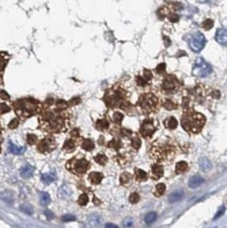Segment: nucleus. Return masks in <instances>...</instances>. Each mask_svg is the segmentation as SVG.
Segmentation results:
<instances>
[{
    "instance_id": "1",
    "label": "nucleus",
    "mask_w": 227,
    "mask_h": 228,
    "mask_svg": "<svg viewBox=\"0 0 227 228\" xmlns=\"http://www.w3.org/2000/svg\"><path fill=\"white\" fill-rule=\"evenodd\" d=\"M206 118L196 111L187 112L185 114L181 121L183 128L191 133H198L205 124Z\"/></svg>"
},
{
    "instance_id": "2",
    "label": "nucleus",
    "mask_w": 227,
    "mask_h": 228,
    "mask_svg": "<svg viewBox=\"0 0 227 228\" xmlns=\"http://www.w3.org/2000/svg\"><path fill=\"white\" fill-rule=\"evenodd\" d=\"M152 152L154 153V156L160 161H166V160H170L174 157V147L173 145H168L167 143H162L159 144L158 145H154L153 149H151Z\"/></svg>"
},
{
    "instance_id": "3",
    "label": "nucleus",
    "mask_w": 227,
    "mask_h": 228,
    "mask_svg": "<svg viewBox=\"0 0 227 228\" xmlns=\"http://www.w3.org/2000/svg\"><path fill=\"white\" fill-rule=\"evenodd\" d=\"M138 105L145 113H150L157 106V97L151 93L144 94L139 98Z\"/></svg>"
},
{
    "instance_id": "4",
    "label": "nucleus",
    "mask_w": 227,
    "mask_h": 228,
    "mask_svg": "<svg viewBox=\"0 0 227 228\" xmlns=\"http://www.w3.org/2000/svg\"><path fill=\"white\" fill-rule=\"evenodd\" d=\"M212 72V67L202 57H197L193 67V74L197 77H207Z\"/></svg>"
},
{
    "instance_id": "5",
    "label": "nucleus",
    "mask_w": 227,
    "mask_h": 228,
    "mask_svg": "<svg viewBox=\"0 0 227 228\" xmlns=\"http://www.w3.org/2000/svg\"><path fill=\"white\" fill-rule=\"evenodd\" d=\"M206 45V38H205V36L200 33V32H197L196 34L190 37L189 40V45L190 49L192 50L193 51L195 52H199L201 51L204 46Z\"/></svg>"
},
{
    "instance_id": "6",
    "label": "nucleus",
    "mask_w": 227,
    "mask_h": 228,
    "mask_svg": "<svg viewBox=\"0 0 227 228\" xmlns=\"http://www.w3.org/2000/svg\"><path fill=\"white\" fill-rule=\"evenodd\" d=\"M179 86V80H177L175 76L168 75L167 77H166L164 80H163V83H162V89L165 92L167 93H172V92H175L176 91L178 90Z\"/></svg>"
},
{
    "instance_id": "7",
    "label": "nucleus",
    "mask_w": 227,
    "mask_h": 228,
    "mask_svg": "<svg viewBox=\"0 0 227 228\" xmlns=\"http://www.w3.org/2000/svg\"><path fill=\"white\" fill-rule=\"evenodd\" d=\"M157 130V127L155 125L153 119H146L140 128V132L144 138H150L154 132Z\"/></svg>"
},
{
    "instance_id": "8",
    "label": "nucleus",
    "mask_w": 227,
    "mask_h": 228,
    "mask_svg": "<svg viewBox=\"0 0 227 228\" xmlns=\"http://www.w3.org/2000/svg\"><path fill=\"white\" fill-rule=\"evenodd\" d=\"M215 39L220 45H227V28H219L215 34Z\"/></svg>"
},
{
    "instance_id": "9",
    "label": "nucleus",
    "mask_w": 227,
    "mask_h": 228,
    "mask_svg": "<svg viewBox=\"0 0 227 228\" xmlns=\"http://www.w3.org/2000/svg\"><path fill=\"white\" fill-rule=\"evenodd\" d=\"M163 173H164L163 167L161 166V165H158V164H155L151 168V174H150V177H151L152 180H158L159 179L162 178V175H163Z\"/></svg>"
},
{
    "instance_id": "10",
    "label": "nucleus",
    "mask_w": 227,
    "mask_h": 228,
    "mask_svg": "<svg viewBox=\"0 0 227 228\" xmlns=\"http://www.w3.org/2000/svg\"><path fill=\"white\" fill-rule=\"evenodd\" d=\"M102 221H103V219L100 216L99 214H91V216L88 217L87 219V221H86V224L88 226H91V227H94V226H98L102 224Z\"/></svg>"
},
{
    "instance_id": "11",
    "label": "nucleus",
    "mask_w": 227,
    "mask_h": 228,
    "mask_svg": "<svg viewBox=\"0 0 227 228\" xmlns=\"http://www.w3.org/2000/svg\"><path fill=\"white\" fill-rule=\"evenodd\" d=\"M72 195V190L71 188L67 185H62L59 187L58 189V196L62 199H67Z\"/></svg>"
},
{
    "instance_id": "12",
    "label": "nucleus",
    "mask_w": 227,
    "mask_h": 228,
    "mask_svg": "<svg viewBox=\"0 0 227 228\" xmlns=\"http://www.w3.org/2000/svg\"><path fill=\"white\" fill-rule=\"evenodd\" d=\"M74 167H75L76 172H78L79 173H84L89 168V163L85 159L79 160L75 163Z\"/></svg>"
},
{
    "instance_id": "13",
    "label": "nucleus",
    "mask_w": 227,
    "mask_h": 228,
    "mask_svg": "<svg viewBox=\"0 0 227 228\" xmlns=\"http://www.w3.org/2000/svg\"><path fill=\"white\" fill-rule=\"evenodd\" d=\"M33 173H34V168L31 165H28V164L21 167V170H20L21 177H23L25 179L33 176Z\"/></svg>"
},
{
    "instance_id": "14",
    "label": "nucleus",
    "mask_w": 227,
    "mask_h": 228,
    "mask_svg": "<svg viewBox=\"0 0 227 228\" xmlns=\"http://www.w3.org/2000/svg\"><path fill=\"white\" fill-rule=\"evenodd\" d=\"M204 183V179L202 178L199 175H195V176L191 177L189 179V186L190 188H197L199 187L200 186H202L203 184Z\"/></svg>"
},
{
    "instance_id": "15",
    "label": "nucleus",
    "mask_w": 227,
    "mask_h": 228,
    "mask_svg": "<svg viewBox=\"0 0 227 228\" xmlns=\"http://www.w3.org/2000/svg\"><path fill=\"white\" fill-rule=\"evenodd\" d=\"M56 180V174L55 172H50V173H45L41 175V180L43 183L46 185H50L52 182H54Z\"/></svg>"
},
{
    "instance_id": "16",
    "label": "nucleus",
    "mask_w": 227,
    "mask_h": 228,
    "mask_svg": "<svg viewBox=\"0 0 227 228\" xmlns=\"http://www.w3.org/2000/svg\"><path fill=\"white\" fill-rule=\"evenodd\" d=\"M9 150L12 154L15 155H21L22 153H24L26 150V147L24 146H17V145H14L13 143L10 142L9 143Z\"/></svg>"
},
{
    "instance_id": "17",
    "label": "nucleus",
    "mask_w": 227,
    "mask_h": 228,
    "mask_svg": "<svg viewBox=\"0 0 227 228\" xmlns=\"http://www.w3.org/2000/svg\"><path fill=\"white\" fill-rule=\"evenodd\" d=\"M0 198L8 203H14V192L11 190H4L0 193Z\"/></svg>"
},
{
    "instance_id": "18",
    "label": "nucleus",
    "mask_w": 227,
    "mask_h": 228,
    "mask_svg": "<svg viewBox=\"0 0 227 228\" xmlns=\"http://www.w3.org/2000/svg\"><path fill=\"white\" fill-rule=\"evenodd\" d=\"M184 197V193L181 190H176L173 191L172 193L170 194V196L168 197V201L170 203H176V202H179Z\"/></svg>"
},
{
    "instance_id": "19",
    "label": "nucleus",
    "mask_w": 227,
    "mask_h": 228,
    "mask_svg": "<svg viewBox=\"0 0 227 228\" xmlns=\"http://www.w3.org/2000/svg\"><path fill=\"white\" fill-rule=\"evenodd\" d=\"M135 178H136L137 181L143 182V181H146L148 180V174L142 169L136 168L135 169Z\"/></svg>"
},
{
    "instance_id": "20",
    "label": "nucleus",
    "mask_w": 227,
    "mask_h": 228,
    "mask_svg": "<svg viewBox=\"0 0 227 228\" xmlns=\"http://www.w3.org/2000/svg\"><path fill=\"white\" fill-rule=\"evenodd\" d=\"M164 126L167 129H175L178 126V121L174 117H169L164 121Z\"/></svg>"
},
{
    "instance_id": "21",
    "label": "nucleus",
    "mask_w": 227,
    "mask_h": 228,
    "mask_svg": "<svg viewBox=\"0 0 227 228\" xmlns=\"http://www.w3.org/2000/svg\"><path fill=\"white\" fill-rule=\"evenodd\" d=\"M199 165L201 169L204 171V172H207V171H209L212 168V164H211L210 161L207 158H203V159L200 160Z\"/></svg>"
},
{
    "instance_id": "22",
    "label": "nucleus",
    "mask_w": 227,
    "mask_h": 228,
    "mask_svg": "<svg viewBox=\"0 0 227 228\" xmlns=\"http://www.w3.org/2000/svg\"><path fill=\"white\" fill-rule=\"evenodd\" d=\"M103 175L101 173H91L89 175L90 180L91 181V183L93 184H99L102 180H103Z\"/></svg>"
},
{
    "instance_id": "23",
    "label": "nucleus",
    "mask_w": 227,
    "mask_h": 228,
    "mask_svg": "<svg viewBox=\"0 0 227 228\" xmlns=\"http://www.w3.org/2000/svg\"><path fill=\"white\" fill-rule=\"evenodd\" d=\"M187 168H188V164H187V163H185V162H179L176 165L175 173L177 174H180V173H185L186 170H187Z\"/></svg>"
},
{
    "instance_id": "24",
    "label": "nucleus",
    "mask_w": 227,
    "mask_h": 228,
    "mask_svg": "<svg viewBox=\"0 0 227 228\" xmlns=\"http://www.w3.org/2000/svg\"><path fill=\"white\" fill-rule=\"evenodd\" d=\"M156 219H157V214H156V213H155V212H150V213H149V214L145 216V221L146 224L149 226V225H151L152 223H154Z\"/></svg>"
},
{
    "instance_id": "25",
    "label": "nucleus",
    "mask_w": 227,
    "mask_h": 228,
    "mask_svg": "<svg viewBox=\"0 0 227 228\" xmlns=\"http://www.w3.org/2000/svg\"><path fill=\"white\" fill-rule=\"evenodd\" d=\"M51 203V197L47 192H41L40 193V203L43 206H47Z\"/></svg>"
},
{
    "instance_id": "26",
    "label": "nucleus",
    "mask_w": 227,
    "mask_h": 228,
    "mask_svg": "<svg viewBox=\"0 0 227 228\" xmlns=\"http://www.w3.org/2000/svg\"><path fill=\"white\" fill-rule=\"evenodd\" d=\"M109 121L105 120V119H103V120H99V121L96 122V128L98 130H105L107 128L109 127Z\"/></svg>"
},
{
    "instance_id": "27",
    "label": "nucleus",
    "mask_w": 227,
    "mask_h": 228,
    "mask_svg": "<svg viewBox=\"0 0 227 228\" xmlns=\"http://www.w3.org/2000/svg\"><path fill=\"white\" fill-rule=\"evenodd\" d=\"M20 210L21 212H23L24 214H27L28 215H32V214H33V208L30 206V205H28V204H23V205H21L20 206Z\"/></svg>"
},
{
    "instance_id": "28",
    "label": "nucleus",
    "mask_w": 227,
    "mask_h": 228,
    "mask_svg": "<svg viewBox=\"0 0 227 228\" xmlns=\"http://www.w3.org/2000/svg\"><path fill=\"white\" fill-rule=\"evenodd\" d=\"M166 190V186L163 183H160L156 186V188H155V196H162L163 195V193L165 192Z\"/></svg>"
},
{
    "instance_id": "29",
    "label": "nucleus",
    "mask_w": 227,
    "mask_h": 228,
    "mask_svg": "<svg viewBox=\"0 0 227 228\" xmlns=\"http://www.w3.org/2000/svg\"><path fill=\"white\" fill-rule=\"evenodd\" d=\"M131 180V176L130 173H123L121 176V185H127Z\"/></svg>"
},
{
    "instance_id": "30",
    "label": "nucleus",
    "mask_w": 227,
    "mask_h": 228,
    "mask_svg": "<svg viewBox=\"0 0 227 228\" xmlns=\"http://www.w3.org/2000/svg\"><path fill=\"white\" fill-rule=\"evenodd\" d=\"M82 148L86 150H91L94 148V144L91 139H86L82 144Z\"/></svg>"
},
{
    "instance_id": "31",
    "label": "nucleus",
    "mask_w": 227,
    "mask_h": 228,
    "mask_svg": "<svg viewBox=\"0 0 227 228\" xmlns=\"http://www.w3.org/2000/svg\"><path fill=\"white\" fill-rule=\"evenodd\" d=\"M95 160H96V162L97 163H99L100 165H104L105 163H107V157L104 155H102V154H99V155H97V156L95 157Z\"/></svg>"
},
{
    "instance_id": "32",
    "label": "nucleus",
    "mask_w": 227,
    "mask_h": 228,
    "mask_svg": "<svg viewBox=\"0 0 227 228\" xmlns=\"http://www.w3.org/2000/svg\"><path fill=\"white\" fill-rule=\"evenodd\" d=\"M164 107H165L167 110H174V109H176V108H177V105H176L172 101L170 100V99H167L165 103H164Z\"/></svg>"
},
{
    "instance_id": "33",
    "label": "nucleus",
    "mask_w": 227,
    "mask_h": 228,
    "mask_svg": "<svg viewBox=\"0 0 227 228\" xmlns=\"http://www.w3.org/2000/svg\"><path fill=\"white\" fill-rule=\"evenodd\" d=\"M88 201H89V198L87 197V195H86V194H82L79 198V203L80 204L81 206H85V205L87 204Z\"/></svg>"
},
{
    "instance_id": "34",
    "label": "nucleus",
    "mask_w": 227,
    "mask_h": 228,
    "mask_svg": "<svg viewBox=\"0 0 227 228\" xmlns=\"http://www.w3.org/2000/svg\"><path fill=\"white\" fill-rule=\"evenodd\" d=\"M124 117V115L120 113V112H116L115 114H114V121L117 124H121V122L122 121V119Z\"/></svg>"
},
{
    "instance_id": "35",
    "label": "nucleus",
    "mask_w": 227,
    "mask_h": 228,
    "mask_svg": "<svg viewBox=\"0 0 227 228\" xmlns=\"http://www.w3.org/2000/svg\"><path fill=\"white\" fill-rule=\"evenodd\" d=\"M139 200H140V197H139V195L138 193H132L129 197V201H130L131 203H137Z\"/></svg>"
},
{
    "instance_id": "36",
    "label": "nucleus",
    "mask_w": 227,
    "mask_h": 228,
    "mask_svg": "<svg viewBox=\"0 0 227 228\" xmlns=\"http://www.w3.org/2000/svg\"><path fill=\"white\" fill-rule=\"evenodd\" d=\"M75 220V216H73V214H65L62 217V221L63 222H70V221H74Z\"/></svg>"
},
{
    "instance_id": "37",
    "label": "nucleus",
    "mask_w": 227,
    "mask_h": 228,
    "mask_svg": "<svg viewBox=\"0 0 227 228\" xmlns=\"http://www.w3.org/2000/svg\"><path fill=\"white\" fill-rule=\"evenodd\" d=\"M131 145H132V147L136 150H138L141 146V140L138 138H134L132 140H131Z\"/></svg>"
},
{
    "instance_id": "38",
    "label": "nucleus",
    "mask_w": 227,
    "mask_h": 228,
    "mask_svg": "<svg viewBox=\"0 0 227 228\" xmlns=\"http://www.w3.org/2000/svg\"><path fill=\"white\" fill-rule=\"evenodd\" d=\"M75 147V144H74V142L73 141L72 139H69V140H67L65 143V145H64V148L66 150H71V149H73Z\"/></svg>"
},
{
    "instance_id": "39",
    "label": "nucleus",
    "mask_w": 227,
    "mask_h": 228,
    "mask_svg": "<svg viewBox=\"0 0 227 228\" xmlns=\"http://www.w3.org/2000/svg\"><path fill=\"white\" fill-rule=\"evenodd\" d=\"M152 77H153L152 73L149 70H148V69H145V72H144V78H145V80H147V81H149L152 79Z\"/></svg>"
},
{
    "instance_id": "40",
    "label": "nucleus",
    "mask_w": 227,
    "mask_h": 228,
    "mask_svg": "<svg viewBox=\"0 0 227 228\" xmlns=\"http://www.w3.org/2000/svg\"><path fill=\"white\" fill-rule=\"evenodd\" d=\"M203 28H205V29H210V28H212V27L213 26V22L212 20H206V21L203 22Z\"/></svg>"
},
{
    "instance_id": "41",
    "label": "nucleus",
    "mask_w": 227,
    "mask_h": 228,
    "mask_svg": "<svg viewBox=\"0 0 227 228\" xmlns=\"http://www.w3.org/2000/svg\"><path fill=\"white\" fill-rule=\"evenodd\" d=\"M37 137L33 134H28V143L29 145H33L36 142Z\"/></svg>"
},
{
    "instance_id": "42",
    "label": "nucleus",
    "mask_w": 227,
    "mask_h": 228,
    "mask_svg": "<svg viewBox=\"0 0 227 228\" xmlns=\"http://www.w3.org/2000/svg\"><path fill=\"white\" fill-rule=\"evenodd\" d=\"M225 210V208L224 207V206H222V207L220 208V209L218 210V212H217L216 214H215V216L213 217V220H217L218 218H220V216H221V215L224 214Z\"/></svg>"
},
{
    "instance_id": "43",
    "label": "nucleus",
    "mask_w": 227,
    "mask_h": 228,
    "mask_svg": "<svg viewBox=\"0 0 227 228\" xmlns=\"http://www.w3.org/2000/svg\"><path fill=\"white\" fill-rule=\"evenodd\" d=\"M166 69V65L164 63H161V64H159L157 66V68H156V72L159 73V74H162V73H164Z\"/></svg>"
},
{
    "instance_id": "44",
    "label": "nucleus",
    "mask_w": 227,
    "mask_h": 228,
    "mask_svg": "<svg viewBox=\"0 0 227 228\" xmlns=\"http://www.w3.org/2000/svg\"><path fill=\"white\" fill-rule=\"evenodd\" d=\"M19 125V121H18V119H14V120H12L11 122L9 124V127L10 128H16L17 127V126Z\"/></svg>"
},
{
    "instance_id": "45",
    "label": "nucleus",
    "mask_w": 227,
    "mask_h": 228,
    "mask_svg": "<svg viewBox=\"0 0 227 228\" xmlns=\"http://www.w3.org/2000/svg\"><path fill=\"white\" fill-rule=\"evenodd\" d=\"M132 224H133V221H132V219H131V218H127L124 221V226L126 227H130V226H132Z\"/></svg>"
},
{
    "instance_id": "46",
    "label": "nucleus",
    "mask_w": 227,
    "mask_h": 228,
    "mask_svg": "<svg viewBox=\"0 0 227 228\" xmlns=\"http://www.w3.org/2000/svg\"><path fill=\"white\" fill-rule=\"evenodd\" d=\"M137 81H138V84L139 86H145V84L148 82L145 78H142V77H139V76L137 77Z\"/></svg>"
},
{
    "instance_id": "47",
    "label": "nucleus",
    "mask_w": 227,
    "mask_h": 228,
    "mask_svg": "<svg viewBox=\"0 0 227 228\" xmlns=\"http://www.w3.org/2000/svg\"><path fill=\"white\" fill-rule=\"evenodd\" d=\"M0 111H1L2 113H5V112L10 111V108L7 107L5 104H2V105H1V107H0Z\"/></svg>"
},
{
    "instance_id": "48",
    "label": "nucleus",
    "mask_w": 227,
    "mask_h": 228,
    "mask_svg": "<svg viewBox=\"0 0 227 228\" xmlns=\"http://www.w3.org/2000/svg\"><path fill=\"white\" fill-rule=\"evenodd\" d=\"M45 215H46V217L48 218L49 220H51V219L54 218V214L52 213L51 211H50V210L45 211Z\"/></svg>"
},
{
    "instance_id": "49",
    "label": "nucleus",
    "mask_w": 227,
    "mask_h": 228,
    "mask_svg": "<svg viewBox=\"0 0 227 228\" xmlns=\"http://www.w3.org/2000/svg\"><path fill=\"white\" fill-rule=\"evenodd\" d=\"M79 102H80V100H79V97H75V98H73V99H72V100L70 101V104H73V105H74V104H79Z\"/></svg>"
},
{
    "instance_id": "50",
    "label": "nucleus",
    "mask_w": 227,
    "mask_h": 228,
    "mask_svg": "<svg viewBox=\"0 0 227 228\" xmlns=\"http://www.w3.org/2000/svg\"><path fill=\"white\" fill-rule=\"evenodd\" d=\"M1 97H3V99H8V95L7 94H5L4 92H1Z\"/></svg>"
},
{
    "instance_id": "51",
    "label": "nucleus",
    "mask_w": 227,
    "mask_h": 228,
    "mask_svg": "<svg viewBox=\"0 0 227 228\" xmlns=\"http://www.w3.org/2000/svg\"><path fill=\"white\" fill-rule=\"evenodd\" d=\"M105 226L106 227H117V226L116 225H113V224H106L105 225Z\"/></svg>"
},
{
    "instance_id": "52",
    "label": "nucleus",
    "mask_w": 227,
    "mask_h": 228,
    "mask_svg": "<svg viewBox=\"0 0 227 228\" xmlns=\"http://www.w3.org/2000/svg\"><path fill=\"white\" fill-rule=\"evenodd\" d=\"M201 3H210V2H212L213 0H199Z\"/></svg>"
},
{
    "instance_id": "53",
    "label": "nucleus",
    "mask_w": 227,
    "mask_h": 228,
    "mask_svg": "<svg viewBox=\"0 0 227 228\" xmlns=\"http://www.w3.org/2000/svg\"><path fill=\"white\" fill-rule=\"evenodd\" d=\"M0 151H1V149H0Z\"/></svg>"
}]
</instances>
